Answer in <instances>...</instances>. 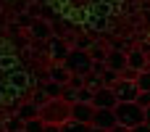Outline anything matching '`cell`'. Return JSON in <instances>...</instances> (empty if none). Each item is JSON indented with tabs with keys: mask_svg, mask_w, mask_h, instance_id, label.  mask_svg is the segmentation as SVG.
<instances>
[{
	"mask_svg": "<svg viewBox=\"0 0 150 132\" xmlns=\"http://www.w3.org/2000/svg\"><path fill=\"white\" fill-rule=\"evenodd\" d=\"M127 61H129V69H134V71H145V69H148L145 53H140V50H132V53H127Z\"/></svg>",
	"mask_w": 150,
	"mask_h": 132,
	"instance_id": "cell-9",
	"label": "cell"
},
{
	"mask_svg": "<svg viewBox=\"0 0 150 132\" xmlns=\"http://www.w3.org/2000/svg\"><path fill=\"white\" fill-rule=\"evenodd\" d=\"M90 58H92V61H100V58H108V53H103L100 48H95V50L90 53Z\"/></svg>",
	"mask_w": 150,
	"mask_h": 132,
	"instance_id": "cell-21",
	"label": "cell"
},
{
	"mask_svg": "<svg viewBox=\"0 0 150 132\" xmlns=\"http://www.w3.org/2000/svg\"><path fill=\"white\" fill-rule=\"evenodd\" d=\"M95 111H98V108H95L92 103H74V108H71V119L79 122V124H90V127H92Z\"/></svg>",
	"mask_w": 150,
	"mask_h": 132,
	"instance_id": "cell-7",
	"label": "cell"
},
{
	"mask_svg": "<svg viewBox=\"0 0 150 132\" xmlns=\"http://www.w3.org/2000/svg\"><path fill=\"white\" fill-rule=\"evenodd\" d=\"M92 132H105V130H100V127H92Z\"/></svg>",
	"mask_w": 150,
	"mask_h": 132,
	"instance_id": "cell-27",
	"label": "cell"
},
{
	"mask_svg": "<svg viewBox=\"0 0 150 132\" xmlns=\"http://www.w3.org/2000/svg\"><path fill=\"white\" fill-rule=\"evenodd\" d=\"M111 132H132V130H129V127H124V124H119V127H113Z\"/></svg>",
	"mask_w": 150,
	"mask_h": 132,
	"instance_id": "cell-25",
	"label": "cell"
},
{
	"mask_svg": "<svg viewBox=\"0 0 150 132\" xmlns=\"http://www.w3.org/2000/svg\"><path fill=\"white\" fill-rule=\"evenodd\" d=\"M61 132H92V127L90 124H79V122H66L63 127H61Z\"/></svg>",
	"mask_w": 150,
	"mask_h": 132,
	"instance_id": "cell-15",
	"label": "cell"
},
{
	"mask_svg": "<svg viewBox=\"0 0 150 132\" xmlns=\"http://www.w3.org/2000/svg\"><path fill=\"white\" fill-rule=\"evenodd\" d=\"M69 85H71L74 90H82V87H84V77H82V74H71V82H69Z\"/></svg>",
	"mask_w": 150,
	"mask_h": 132,
	"instance_id": "cell-19",
	"label": "cell"
},
{
	"mask_svg": "<svg viewBox=\"0 0 150 132\" xmlns=\"http://www.w3.org/2000/svg\"><path fill=\"white\" fill-rule=\"evenodd\" d=\"M137 87H140V93H150V69L140 71V77H137Z\"/></svg>",
	"mask_w": 150,
	"mask_h": 132,
	"instance_id": "cell-17",
	"label": "cell"
},
{
	"mask_svg": "<svg viewBox=\"0 0 150 132\" xmlns=\"http://www.w3.org/2000/svg\"><path fill=\"white\" fill-rule=\"evenodd\" d=\"M132 132H150V124H148V122H145V124H140V127H134V130H132Z\"/></svg>",
	"mask_w": 150,
	"mask_h": 132,
	"instance_id": "cell-23",
	"label": "cell"
},
{
	"mask_svg": "<svg viewBox=\"0 0 150 132\" xmlns=\"http://www.w3.org/2000/svg\"><path fill=\"white\" fill-rule=\"evenodd\" d=\"M92 64H95V61L90 58V53H82V50H71L63 66H66L71 74H82V77H87V74H92Z\"/></svg>",
	"mask_w": 150,
	"mask_h": 132,
	"instance_id": "cell-3",
	"label": "cell"
},
{
	"mask_svg": "<svg viewBox=\"0 0 150 132\" xmlns=\"http://www.w3.org/2000/svg\"><path fill=\"white\" fill-rule=\"evenodd\" d=\"M100 77H103V85H105V87H116V85H119V79H121V74H119V71H113V69H105Z\"/></svg>",
	"mask_w": 150,
	"mask_h": 132,
	"instance_id": "cell-13",
	"label": "cell"
},
{
	"mask_svg": "<svg viewBox=\"0 0 150 132\" xmlns=\"http://www.w3.org/2000/svg\"><path fill=\"white\" fill-rule=\"evenodd\" d=\"M71 103H66L63 98H53V101H47L42 108H40V119L45 122V124H58V127H63L66 122H71Z\"/></svg>",
	"mask_w": 150,
	"mask_h": 132,
	"instance_id": "cell-1",
	"label": "cell"
},
{
	"mask_svg": "<svg viewBox=\"0 0 150 132\" xmlns=\"http://www.w3.org/2000/svg\"><path fill=\"white\" fill-rule=\"evenodd\" d=\"M92 106H95V108H116V106H119V98H116L113 87H100V90H95Z\"/></svg>",
	"mask_w": 150,
	"mask_h": 132,
	"instance_id": "cell-6",
	"label": "cell"
},
{
	"mask_svg": "<svg viewBox=\"0 0 150 132\" xmlns=\"http://www.w3.org/2000/svg\"><path fill=\"white\" fill-rule=\"evenodd\" d=\"M45 132H61L58 124H45Z\"/></svg>",
	"mask_w": 150,
	"mask_h": 132,
	"instance_id": "cell-24",
	"label": "cell"
},
{
	"mask_svg": "<svg viewBox=\"0 0 150 132\" xmlns=\"http://www.w3.org/2000/svg\"><path fill=\"white\" fill-rule=\"evenodd\" d=\"M24 127H26V122L21 116H8V122H5V132H24Z\"/></svg>",
	"mask_w": 150,
	"mask_h": 132,
	"instance_id": "cell-12",
	"label": "cell"
},
{
	"mask_svg": "<svg viewBox=\"0 0 150 132\" xmlns=\"http://www.w3.org/2000/svg\"><path fill=\"white\" fill-rule=\"evenodd\" d=\"M16 116H21L24 122H32V119H40V106L37 103H24L21 108H18V114Z\"/></svg>",
	"mask_w": 150,
	"mask_h": 132,
	"instance_id": "cell-11",
	"label": "cell"
},
{
	"mask_svg": "<svg viewBox=\"0 0 150 132\" xmlns=\"http://www.w3.org/2000/svg\"><path fill=\"white\" fill-rule=\"evenodd\" d=\"M105 66H108V69H113V71H119V74H124V69L129 66V61H127V53H119V50L108 53V58H105Z\"/></svg>",
	"mask_w": 150,
	"mask_h": 132,
	"instance_id": "cell-8",
	"label": "cell"
},
{
	"mask_svg": "<svg viewBox=\"0 0 150 132\" xmlns=\"http://www.w3.org/2000/svg\"><path fill=\"white\" fill-rule=\"evenodd\" d=\"M34 34H37V37H45V34H47V26H45V24H37V26H34Z\"/></svg>",
	"mask_w": 150,
	"mask_h": 132,
	"instance_id": "cell-22",
	"label": "cell"
},
{
	"mask_svg": "<svg viewBox=\"0 0 150 132\" xmlns=\"http://www.w3.org/2000/svg\"><path fill=\"white\" fill-rule=\"evenodd\" d=\"M24 132H45V122L42 119H32V122H26Z\"/></svg>",
	"mask_w": 150,
	"mask_h": 132,
	"instance_id": "cell-18",
	"label": "cell"
},
{
	"mask_svg": "<svg viewBox=\"0 0 150 132\" xmlns=\"http://www.w3.org/2000/svg\"><path fill=\"white\" fill-rule=\"evenodd\" d=\"M116 116H119V124H124L129 130L145 124V108L140 103H119L116 106Z\"/></svg>",
	"mask_w": 150,
	"mask_h": 132,
	"instance_id": "cell-2",
	"label": "cell"
},
{
	"mask_svg": "<svg viewBox=\"0 0 150 132\" xmlns=\"http://www.w3.org/2000/svg\"><path fill=\"white\" fill-rule=\"evenodd\" d=\"M63 87H66V85H55V82H47V85L42 87V93H47V98L53 101V98H61V93H63Z\"/></svg>",
	"mask_w": 150,
	"mask_h": 132,
	"instance_id": "cell-16",
	"label": "cell"
},
{
	"mask_svg": "<svg viewBox=\"0 0 150 132\" xmlns=\"http://www.w3.org/2000/svg\"><path fill=\"white\" fill-rule=\"evenodd\" d=\"M84 87H90V90L95 93V90H100V87H105V85H103V77H100V74H87V77H84Z\"/></svg>",
	"mask_w": 150,
	"mask_h": 132,
	"instance_id": "cell-14",
	"label": "cell"
},
{
	"mask_svg": "<svg viewBox=\"0 0 150 132\" xmlns=\"http://www.w3.org/2000/svg\"><path fill=\"white\" fill-rule=\"evenodd\" d=\"M50 82H55V85H69V82H71V71H69L66 66H53Z\"/></svg>",
	"mask_w": 150,
	"mask_h": 132,
	"instance_id": "cell-10",
	"label": "cell"
},
{
	"mask_svg": "<svg viewBox=\"0 0 150 132\" xmlns=\"http://www.w3.org/2000/svg\"><path fill=\"white\" fill-rule=\"evenodd\" d=\"M145 122H148V124H150V108H148V111H145Z\"/></svg>",
	"mask_w": 150,
	"mask_h": 132,
	"instance_id": "cell-26",
	"label": "cell"
},
{
	"mask_svg": "<svg viewBox=\"0 0 150 132\" xmlns=\"http://www.w3.org/2000/svg\"><path fill=\"white\" fill-rule=\"evenodd\" d=\"M113 93H116L119 103H137V98H140L137 82H129V79H119V85L113 87Z\"/></svg>",
	"mask_w": 150,
	"mask_h": 132,
	"instance_id": "cell-4",
	"label": "cell"
},
{
	"mask_svg": "<svg viewBox=\"0 0 150 132\" xmlns=\"http://www.w3.org/2000/svg\"><path fill=\"white\" fill-rule=\"evenodd\" d=\"M137 103H140V106H142V108L148 111V108H150V93H140V98H137Z\"/></svg>",
	"mask_w": 150,
	"mask_h": 132,
	"instance_id": "cell-20",
	"label": "cell"
},
{
	"mask_svg": "<svg viewBox=\"0 0 150 132\" xmlns=\"http://www.w3.org/2000/svg\"><path fill=\"white\" fill-rule=\"evenodd\" d=\"M92 127H100V130H105V132H111L113 127H119L116 108H98V111H95V119H92Z\"/></svg>",
	"mask_w": 150,
	"mask_h": 132,
	"instance_id": "cell-5",
	"label": "cell"
}]
</instances>
